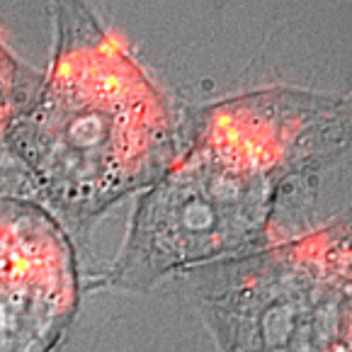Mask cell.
I'll use <instances>...</instances> for the list:
<instances>
[{
	"instance_id": "2",
	"label": "cell",
	"mask_w": 352,
	"mask_h": 352,
	"mask_svg": "<svg viewBox=\"0 0 352 352\" xmlns=\"http://www.w3.org/2000/svg\"><path fill=\"white\" fill-rule=\"evenodd\" d=\"M54 52L8 136L36 197L63 228H85L146 192L182 155L192 122L146 76L85 3H56Z\"/></svg>"
},
{
	"instance_id": "1",
	"label": "cell",
	"mask_w": 352,
	"mask_h": 352,
	"mask_svg": "<svg viewBox=\"0 0 352 352\" xmlns=\"http://www.w3.org/2000/svg\"><path fill=\"white\" fill-rule=\"evenodd\" d=\"M347 144L342 95L265 88L204 107L175 166L141 195L107 282L146 289L170 272L258 250L287 182Z\"/></svg>"
},
{
	"instance_id": "4",
	"label": "cell",
	"mask_w": 352,
	"mask_h": 352,
	"mask_svg": "<svg viewBox=\"0 0 352 352\" xmlns=\"http://www.w3.org/2000/svg\"><path fill=\"white\" fill-rule=\"evenodd\" d=\"M80 304L63 223L30 197L0 195V352H54Z\"/></svg>"
},
{
	"instance_id": "5",
	"label": "cell",
	"mask_w": 352,
	"mask_h": 352,
	"mask_svg": "<svg viewBox=\"0 0 352 352\" xmlns=\"http://www.w3.org/2000/svg\"><path fill=\"white\" fill-rule=\"evenodd\" d=\"M42 76L12 56L0 42V153L8 148V136H10L15 122L34 98Z\"/></svg>"
},
{
	"instance_id": "3",
	"label": "cell",
	"mask_w": 352,
	"mask_h": 352,
	"mask_svg": "<svg viewBox=\"0 0 352 352\" xmlns=\"http://www.w3.org/2000/svg\"><path fill=\"white\" fill-rule=\"evenodd\" d=\"M199 304L221 352H350V226L214 265Z\"/></svg>"
}]
</instances>
